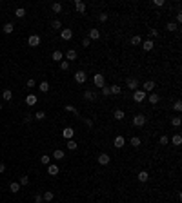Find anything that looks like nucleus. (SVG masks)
I'll use <instances>...</instances> for the list:
<instances>
[{
  "instance_id": "nucleus-1",
  "label": "nucleus",
  "mask_w": 182,
  "mask_h": 203,
  "mask_svg": "<svg viewBox=\"0 0 182 203\" xmlns=\"http://www.w3.org/2000/svg\"><path fill=\"white\" fill-rule=\"evenodd\" d=\"M93 84H95V87H98V89H102V87L106 85V78L102 73H97L95 76H93Z\"/></svg>"
},
{
  "instance_id": "nucleus-2",
  "label": "nucleus",
  "mask_w": 182,
  "mask_h": 203,
  "mask_svg": "<svg viewBox=\"0 0 182 203\" xmlns=\"http://www.w3.org/2000/svg\"><path fill=\"white\" fill-rule=\"evenodd\" d=\"M147 98V94L142 91V89H137V91H133V100L137 102V104H142V102Z\"/></svg>"
},
{
  "instance_id": "nucleus-3",
  "label": "nucleus",
  "mask_w": 182,
  "mask_h": 203,
  "mask_svg": "<svg viewBox=\"0 0 182 203\" xmlns=\"http://www.w3.org/2000/svg\"><path fill=\"white\" fill-rule=\"evenodd\" d=\"M126 85H127V89L137 91L138 89V80L135 78V76H129V78H126Z\"/></svg>"
},
{
  "instance_id": "nucleus-4",
  "label": "nucleus",
  "mask_w": 182,
  "mask_h": 203,
  "mask_svg": "<svg viewBox=\"0 0 182 203\" xmlns=\"http://www.w3.org/2000/svg\"><path fill=\"white\" fill-rule=\"evenodd\" d=\"M146 123V116H144V114H135V116H133V125L135 127H142Z\"/></svg>"
},
{
  "instance_id": "nucleus-5",
  "label": "nucleus",
  "mask_w": 182,
  "mask_h": 203,
  "mask_svg": "<svg viewBox=\"0 0 182 203\" xmlns=\"http://www.w3.org/2000/svg\"><path fill=\"white\" fill-rule=\"evenodd\" d=\"M75 82L77 84H86L87 82V74L84 71H77L75 73Z\"/></svg>"
},
{
  "instance_id": "nucleus-6",
  "label": "nucleus",
  "mask_w": 182,
  "mask_h": 203,
  "mask_svg": "<svg viewBox=\"0 0 182 203\" xmlns=\"http://www.w3.org/2000/svg\"><path fill=\"white\" fill-rule=\"evenodd\" d=\"M155 87H157V85H155L153 80H147V82H144V85H142V91L147 94V93H153V91H155Z\"/></svg>"
},
{
  "instance_id": "nucleus-7",
  "label": "nucleus",
  "mask_w": 182,
  "mask_h": 203,
  "mask_svg": "<svg viewBox=\"0 0 182 203\" xmlns=\"http://www.w3.org/2000/svg\"><path fill=\"white\" fill-rule=\"evenodd\" d=\"M73 4H75V11H77V13H80V15H82V13H86V4L82 2V0H75Z\"/></svg>"
},
{
  "instance_id": "nucleus-8",
  "label": "nucleus",
  "mask_w": 182,
  "mask_h": 203,
  "mask_svg": "<svg viewBox=\"0 0 182 203\" xmlns=\"http://www.w3.org/2000/svg\"><path fill=\"white\" fill-rule=\"evenodd\" d=\"M98 165H107V163H109V154H106V152H102V154H98Z\"/></svg>"
},
{
  "instance_id": "nucleus-9",
  "label": "nucleus",
  "mask_w": 182,
  "mask_h": 203,
  "mask_svg": "<svg viewBox=\"0 0 182 203\" xmlns=\"http://www.w3.org/2000/svg\"><path fill=\"white\" fill-rule=\"evenodd\" d=\"M113 145H115L117 149H122V147L126 145V138H124V136H117L115 140H113Z\"/></svg>"
},
{
  "instance_id": "nucleus-10",
  "label": "nucleus",
  "mask_w": 182,
  "mask_h": 203,
  "mask_svg": "<svg viewBox=\"0 0 182 203\" xmlns=\"http://www.w3.org/2000/svg\"><path fill=\"white\" fill-rule=\"evenodd\" d=\"M28 44H29L31 47L40 45V36H38V35H31V36H29V40H28Z\"/></svg>"
},
{
  "instance_id": "nucleus-11",
  "label": "nucleus",
  "mask_w": 182,
  "mask_h": 203,
  "mask_svg": "<svg viewBox=\"0 0 182 203\" xmlns=\"http://www.w3.org/2000/svg\"><path fill=\"white\" fill-rule=\"evenodd\" d=\"M73 134H75V131H73V127H66V129L62 131V136L66 140H73Z\"/></svg>"
},
{
  "instance_id": "nucleus-12",
  "label": "nucleus",
  "mask_w": 182,
  "mask_h": 203,
  "mask_svg": "<svg viewBox=\"0 0 182 203\" xmlns=\"http://www.w3.org/2000/svg\"><path fill=\"white\" fill-rule=\"evenodd\" d=\"M153 47H155V42H153L151 38H147V40H144V42H142V49L144 51H151Z\"/></svg>"
},
{
  "instance_id": "nucleus-13",
  "label": "nucleus",
  "mask_w": 182,
  "mask_h": 203,
  "mask_svg": "<svg viewBox=\"0 0 182 203\" xmlns=\"http://www.w3.org/2000/svg\"><path fill=\"white\" fill-rule=\"evenodd\" d=\"M113 118H115L117 121H122V120L126 118V114H124L122 109H115V111H113Z\"/></svg>"
},
{
  "instance_id": "nucleus-14",
  "label": "nucleus",
  "mask_w": 182,
  "mask_h": 203,
  "mask_svg": "<svg viewBox=\"0 0 182 203\" xmlns=\"http://www.w3.org/2000/svg\"><path fill=\"white\" fill-rule=\"evenodd\" d=\"M84 100L86 102H95L97 100V94L93 91H84Z\"/></svg>"
},
{
  "instance_id": "nucleus-15",
  "label": "nucleus",
  "mask_w": 182,
  "mask_h": 203,
  "mask_svg": "<svg viewBox=\"0 0 182 203\" xmlns=\"http://www.w3.org/2000/svg\"><path fill=\"white\" fill-rule=\"evenodd\" d=\"M60 36H62V40H71L73 38V31L71 29H62L60 31Z\"/></svg>"
},
{
  "instance_id": "nucleus-16",
  "label": "nucleus",
  "mask_w": 182,
  "mask_h": 203,
  "mask_svg": "<svg viewBox=\"0 0 182 203\" xmlns=\"http://www.w3.org/2000/svg\"><path fill=\"white\" fill-rule=\"evenodd\" d=\"M137 180L140 181V183H146V181L149 180V174H147L146 171H140V172H138V176H137Z\"/></svg>"
},
{
  "instance_id": "nucleus-17",
  "label": "nucleus",
  "mask_w": 182,
  "mask_h": 203,
  "mask_svg": "<svg viewBox=\"0 0 182 203\" xmlns=\"http://www.w3.org/2000/svg\"><path fill=\"white\" fill-rule=\"evenodd\" d=\"M58 172H60V169H58L55 163H49V165H48V174H51V176H57Z\"/></svg>"
},
{
  "instance_id": "nucleus-18",
  "label": "nucleus",
  "mask_w": 182,
  "mask_h": 203,
  "mask_svg": "<svg viewBox=\"0 0 182 203\" xmlns=\"http://www.w3.org/2000/svg\"><path fill=\"white\" fill-rule=\"evenodd\" d=\"M147 100H149V104H151V105H157L158 102H160V96H158L157 93H151L149 96H147Z\"/></svg>"
},
{
  "instance_id": "nucleus-19",
  "label": "nucleus",
  "mask_w": 182,
  "mask_h": 203,
  "mask_svg": "<svg viewBox=\"0 0 182 203\" xmlns=\"http://www.w3.org/2000/svg\"><path fill=\"white\" fill-rule=\"evenodd\" d=\"M66 60L67 62H73V60H77V51L75 49H69L66 53Z\"/></svg>"
},
{
  "instance_id": "nucleus-20",
  "label": "nucleus",
  "mask_w": 182,
  "mask_h": 203,
  "mask_svg": "<svg viewBox=\"0 0 182 203\" xmlns=\"http://www.w3.org/2000/svg\"><path fill=\"white\" fill-rule=\"evenodd\" d=\"M51 58L55 60V62H62V58H64V55H62V51H53V55H51Z\"/></svg>"
},
{
  "instance_id": "nucleus-21",
  "label": "nucleus",
  "mask_w": 182,
  "mask_h": 203,
  "mask_svg": "<svg viewBox=\"0 0 182 203\" xmlns=\"http://www.w3.org/2000/svg\"><path fill=\"white\" fill-rule=\"evenodd\" d=\"M89 40H98L100 38V31L98 29H89V36H87Z\"/></svg>"
},
{
  "instance_id": "nucleus-22",
  "label": "nucleus",
  "mask_w": 182,
  "mask_h": 203,
  "mask_svg": "<svg viewBox=\"0 0 182 203\" xmlns=\"http://www.w3.org/2000/svg\"><path fill=\"white\" fill-rule=\"evenodd\" d=\"M2 31L6 33V35H11V33H13V31H15V25H13V24H9V22H8V24H4V27H2Z\"/></svg>"
},
{
  "instance_id": "nucleus-23",
  "label": "nucleus",
  "mask_w": 182,
  "mask_h": 203,
  "mask_svg": "<svg viewBox=\"0 0 182 203\" xmlns=\"http://www.w3.org/2000/svg\"><path fill=\"white\" fill-rule=\"evenodd\" d=\"M129 145H131V147H140V145H142V140H140L138 136H133V138L129 140Z\"/></svg>"
},
{
  "instance_id": "nucleus-24",
  "label": "nucleus",
  "mask_w": 182,
  "mask_h": 203,
  "mask_svg": "<svg viewBox=\"0 0 182 203\" xmlns=\"http://www.w3.org/2000/svg\"><path fill=\"white\" fill-rule=\"evenodd\" d=\"M66 147L69 149V151H77V147H78V143L75 140H67V143H66Z\"/></svg>"
},
{
  "instance_id": "nucleus-25",
  "label": "nucleus",
  "mask_w": 182,
  "mask_h": 203,
  "mask_svg": "<svg viewBox=\"0 0 182 203\" xmlns=\"http://www.w3.org/2000/svg\"><path fill=\"white\" fill-rule=\"evenodd\" d=\"M26 104H28L29 107H33V105L37 104V96H35V94H29V96L26 98Z\"/></svg>"
},
{
  "instance_id": "nucleus-26",
  "label": "nucleus",
  "mask_w": 182,
  "mask_h": 203,
  "mask_svg": "<svg viewBox=\"0 0 182 203\" xmlns=\"http://www.w3.org/2000/svg\"><path fill=\"white\" fill-rule=\"evenodd\" d=\"M109 91H111V94H115V96H118V94L122 93V87H120V85H111V87H109Z\"/></svg>"
},
{
  "instance_id": "nucleus-27",
  "label": "nucleus",
  "mask_w": 182,
  "mask_h": 203,
  "mask_svg": "<svg viewBox=\"0 0 182 203\" xmlns=\"http://www.w3.org/2000/svg\"><path fill=\"white\" fill-rule=\"evenodd\" d=\"M171 143L173 145H180L182 143V136H180V134H173V136H171Z\"/></svg>"
},
{
  "instance_id": "nucleus-28",
  "label": "nucleus",
  "mask_w": 182,
  "mask_h": 203,
  "mask_svg": "<svg viewBox=\"0 0 182 203\" xmlns=\"http://www.w3.org/2000/svg\"><path fill=\"white\" fill-rule=\"evenodd\" d=\"M42 198H44V201H53V200H55V194H53L51 191H48V192L42 194Z\"/></svg>"
},
{
  "instance_id": "nucleus-29",
  "label": "nucleus",
  "mask_w": 182,
  "mask_h": 203,
  "mask_svg": "<svg viewBox=\"0 0 182 203\" xmlns=\"http://www.w3.org/2000/svg\"><path fill=\"white\" fill-rule=\"evenodd\" d=\"M64 156H66L64 151H60V149H55V152H53V158H55V160H62Z\"/></svg>"
},
{
  "instance_id": "nucleus-30",
  "label": "nucleus",
  "mask_w": 182,
  "mask_h": 203,
  "mask_svg": "<svg viewBox=\"0 0 182 203\" xmlns=\"http://www.w3.org/2000/svg\"><path fill=\"white\" fill-rule=\"evenodd\" d=\"M166 29L170 31V33H173V31H177V29H179V25L175 24V22H167V24H166Z\"/></svg>"
},
{
  "instance_id": "nucleus-31",
  "label": "nucleus",
  "mask_w": 182,
  "mask_h": 203,
  "mask_svg": "<svg viewBox=\"0 0 182 203\" xmlns=\"http://www.w3.org/2000/svg\"><path fill=\"white\" fill-rule=\"evenodd\" d=\"M129 44H131V45H140V44H142V38H140L138 35H135V36L129 40Z\"/></svg>"
},
{
  "instance_id": "nucleus-32",
  "label": "nucleus",
  "mask_w": 182,
  "mask_h": 203,
  "mask_svg": "<svg viewBox=\"0 0 182 203\" xmlns=\"http://www.w3.org/2000/svg\"><path fill=\"white\" fill-rule=\"evenodd\" d=\"M2 98H4L6 102H9V100L13 98V93H11V89H6V91L2 93Z\"/></svg>"
},
{
  "instance_id": "nucleus-33",
  "label": "nucleus",
  "mask_w": 182,
  "mask_h": 203,
  "mask_svg": "<svg viewBox=\"0 0 182 203\" xmlns=\"http://www.w3.org/2000/svg\"><path fill=\"white\" fill-rule=\"evenodd\" d=\"M64 109L67 111V112H71V114H75V116H80L78 114V111H77V107H73V105H66Z\"/></svg>"
},
{
  "instance_id": "nucleus-34",
  "label": "nucleus",
  "mask_w": 182,
  "mask_h": 203,
  "mask_svg": "<svg viewBox=\"0 0 182 203\" xmlns=\"http://www.w3.org/2000/svg\"><path fill=\"white\" fill-rule=\"evenodd\" d=\"M51 9H53V13H60V11H62V4H60V2L51 4Z\"/></svg>"
},
{
  "instance_id": "nucleus-35",
  "label": "nucleus",
  "mask_w": 182,
  "mask_h": 203,
  "mask_svg": "<svg viewBox=\"0 0 182 203\" xmlns=\"http://www.w3.org/2000/svg\"><path fill=\"white\" fill-rule=\"evenodd\" d=\"M40 163H42V165H49L51 163V158L48 156V154H44V156H40Z\"/></svg>"
},
{
  "instance_id": "nucleus-36",
  "label": "nucleus",
  "mask_w": 182,
  "mask_h": 203,
  "mask_svg": "<svg viewBox=\"0 0 182 203\" xmlns=\"http://www.w3.org/2000/svg\"><path fill=\"white\" fill-rule=\"evenodd\" d=\"M15 16H17V18H24V16H26V9H24V8H18V9L15 11Z\"/></svg>"
},
{
  "instance_id": "nucleus-37",
  "label": "nucleus",
  "mask_w": 182,
  "mask_h": 203,
  "mask_svg": "<svg viewBox=\"0 0 182 203\" xmlns=\"http://www.w3.org/2000/svg\"><path fill=\"white\" fill-rule=\"evenodd\" d=\"M180 123H182L180 116H173V118H171V125H173V127H180Z\"/></svg>"
},
{
  "instance_id": "nucleus-38",
  "label": "nucleus",
  "mask_w": 182,
  "mask_h": 203,
  "mask_svg": "<svg viewBox=\"0 0 182 203\" xmlns=\"http://www.w3.org/2000/svg\"><path fill=\"white\" fill-rule=\"evenodd\" d=\"M29 183V178H28V174H24V176H20V181H18V185L22 187V185H28Z\"/></svg>"
},
{
  "instance_id": "nucleus-39",
  "label": "nucleus",
  "mask_w": 182,
  "mask_h": 203,
  "mask_svg": "<svg viewBox=\"0 0 182 203\" xmlns=\"http://www.w3.org/2000/svg\"><path fill=\"white\" fill-rule=\"evenodd\" d=\"M51 27L53 29H62V22H60V20H53V22H51Z\"/></svg>"
},
{
  "instance_id": "nucleus-40",
  "label": "nucleus",
  "mask_w": 182,
  "mask_h": 203,
  "mask_svg": "<svg viewBox=\"0 0 182 203\" xmlns=\"http://www.w3.org/2000/svg\"><path fill=\"white\" fill-rule=\"evenodd\" d=\"M9 191H11L13 194H17V192L20 191V185H18V183H9Z\"/></svg>"
},
{
  "instance_id": "nucleus-41",
  "label": "nucleus",
  "mask_w": 182,
  "mask_h": 203,
  "mask_svg": "<svg viewBox=\"0 0 182 203\" xmlns=\"http://www.w3.org/2000/svg\"><path fill=\"white\" fill-rule=\"evenodd\" d=\"M49 91V84L48 82H40V93H48Z\"/></svg>"
},
{
  "instance_id": "nucleus-42",
  "label": "nucleus",
  "mask_w": 182,
  "mask_h": 203,
  "mask_svg": "<svg viewBox=\"0 0 182 203\" xmlns=\"http://www.w3.org/2000/svg\"><path fill=\"white\" fill-rule=\"evenodd\" d=\"M167 143H170V138H167L166 134H164V136H160V138H158V145H167Z\"/></svg>"
},
{
  "instance_id": "nucleus-43",
  "label": "nucleus",
  "mask_w": 182,
  "mask_h": 203,
  "mask_svg": "<svg viewBox=\"0 0 182 203\" xmlns=\"http://www.w3.org/2000/svg\"><path fill=\"white\" fill-rule=\"evenodd\" d=\"M33 118H35V120H44V118H46V112H44V111H38V112L33 114Z\"/></svg>"
},
{
  "instance_id": "nucleus-44",
  "label": "nucleus",
  "mask_w": 182,
  "mask_h": 203,
  "mask_svg": "<svg viewBox=\"0 0 182 203\" xmlns=\"http://www.w3.org/2000/svg\"><path fill=\"white\" fill-rule=\"evenodd\" d=\"M60 69L67 71V69H69V62H67V60H62V62H60Z\"/></svg>"
},
{
  "instance_id": "nucleus-45",
  "label": "nucleus",
  "mask_w": 182,
  "mask_h": 203,
  "mask_svg": "<svg viewBox=\"0 0 182 203\" xmlns=\"http://www.w3.org/2000/svg\"><path fill=\"white\" fill-rule=\"evenodd\" d=\"M173 109L177 111V112H180V111H182V104H180V100H177V102L173 104Z\"/></svg>"
},
{
  "instance_id": "nucleus-46",
  "label": "nucleus",
  "mask_w": 182,
  "mask_h": 203,
  "mask_svg": "<svg viewBox=\"0 0 182 203\" xmlns=\"http://www.w3.org/2000/svg\"><path fill=\"white\" fill-rule=\"evenodd\" d=\"M164 4H166V0H153V5H155V8H162Z\"/></svg>"
},
{
  "instance_id": "nucleus-47",
  "label": "nucleus",
  "mask_w": 182,
  "mask_h": 203,
  "mask_svg": "<svg viewBox=\"0 0 182 203\" xmlns=\"http://www.w3.org/2000/svg\"><path fill=\"white\" fill-rule=\"evenodd\" d=\"M100 91H102V94H104V96H109V94H111V91H109V87H107V85H104Z\"/></svg>"
},
{
  "instance_id": "nucleus-48",
  "label": "nucleus",
  "mask_w": 182,
  "mask_h": 203,
  "mask_svg": "<svg viewBox=\"0 0 182 203\" xmlns=\"http://www.w3.org/2000/svg\"><path fill=\"white\" fill-rule=\"evenodd\" d=\"M98 20H100V22H107V13H100Z\"/></svg>"
},
{
  "instance_id": "nucleus-49",
  "label": "nucleus",
  "mask_w": 182,
  "mask_h": 203,
  "mask_svg": "<svg viewBox=\"0 0 182 203\" xmlns=\"http://www.w3.org/2000/svg\"><path fill=\"white\" fill-rule=\"evenodd\" d=\"M31 120H33L31 114H26V116H24V123H31Z\"/></svg>"
},
{
  "instance_id": "nucleus-50",
  "label": "nucleus",
  "mask_w": 182,
  "mask_h": 203,
  "mask_svg": "<svg viewBox=\"0 0 182 203\" xmlns=\"http://www.w3.org/2000/svg\"><path fill=\"white\" fill-rule=\"evenodd\" d=\"M26 85H28L29 89H33V87H35V80H33V78H29V80H28V84H26Z\"/></svg>"
},
{
  "instance_id": "nucleus-51",
  "label": "nucleus",
  "mask_w": 182,
  "mask_h": 203,
  "mask_svg": "<svg viewBox=\"0 0 182 203\" xmlns=\"http://www.w3.org/2000/svg\"><path fill=\"white\" fill-rule=\"evenodd\" d=\"M82 45H84V47H89V45H91V40H89V38H84V40H82Z\"/></svg>"
},
{
  "instance_id": "nucleus-52",
  "label": "nucleus",
  "mask_w": 182,
  "mask_h": 203,
  "mask_svg": "<svg viewBox=\"0 0 182 203\" xmlns=\"http://www.w3.org/2000/svg\"><path fill=\"white\" fill-rule=\"evenodd\" d=\"M35 203H44V198H42L40 194H37V196H35Z\"/></svg>"
},
{
  "instance_id": "nucleus-53",
  "label": "nucleus",
  "mask_w": 182,
  "mask_h": 203,
  "mask_svg": "<svg viewBox=\"0 0 182 203\" xmlns=\"http://www.w3.org/2000/svg\"><path fill=\"white\" fill-rule=\"evenodd\" d=\"M84 123H86L87 127H93V120H89V118H84Z\"/></svg>"
},
{
  "instance_id": "nucleus-54",
  "label": "nucleus",
  "mask_w": 182,
  "mask_h": 203,
  "mask_svg": "<svg viewBox=\"0 0 182 203\" xmlns=\"http://www.w3.org/2000/svg\"><path fill=\"white\" fill-rule=\"evenodd\" d=\"M149 36H151V38L158 36V31H157V29H151V31H149Z\"/></svg>"
},
{
  "instance_id": "nucleus-55",
  "label": "nucleus",
  "mask_w": 182,
  "mask_h": 203,
  "mask_svg": "<svg viewBox=\"0 0 182 203\" xmlns=\"http://www.w3.org/2000/svg\"><path fill=\"white\" fill-rule=\"evenodd\" d=\"M180 22H182V13L179 11V13H177V22H175V24H177V25H179Z\"/></svg>"
},
{
  "instance_id": "nucleus-56",
  "label": "nucleus",
  "mask_w": 182,
  "mask_h": 203,
  "mask_svg": "<svg viewBox=\"0 0 182 203\" xmlns=\"http://www.w3.org/2000/svg\"><path fill=\"white\" fill-rule=\"evenodd\" d=\"M2 172H6V165H4V163H0V174H2Z\"/></svg>"
},
{
  "instance_id": "nucleus-57",
  "label": "nucleus",
  "mask_w": 182,
  "mask_h": 203,
  "mask_svg": "<svg viewBox=\"0 0 182 203\" xmlns=\"http://www.w3.org/2000/svg\"><path fill=\"white\" fill-rule=\"evenodd\" d=\"M0 111H2V104H0Z\"/></svg>"
},
{
  "instance_id": "nucleus-58",
  "label": "nucleus",
  "mask_w": 182,
  "mask_h": 203,
  "mask_svg": "<svg viewBox=\"0 0 182 203\" xmlns=\"http://www.w3.org/2000/svg\"><path fill=\"white\" fill-rule=\"evenodd\" d=\"M44 203H51V201H44Z\"/></svg>"
}]
</instances>
